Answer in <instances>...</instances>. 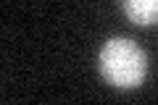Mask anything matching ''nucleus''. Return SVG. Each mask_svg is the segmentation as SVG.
<instances>
[{"instance_id":"2","label":"nucleus","mask_w":158,"mask_h":105,"mask_svg":"<svg viewBox=\"0 0 158 105\" xmlns=\"http://www.w3.org/2000/svg\"><path fill=\"white\" fill-rule=\"evenodd\" d=\"M121 8L140 26L158 24V0H121Z\"/></svg>"},{"instance_id":"1","label":"nucleus","mask_w":158,"mask_h":105,"mask_svg":"<svg viewBox=\"0 0 158 105\" xmlns=\"http://www.w3.org/2000/svg\"><path fill=\"white\" fill-rule=\"evenodd\" d=\"M98 71L116 89H137L145 82L148 55L129 37H111L98 53Z\"/></svg>"}]
</instances>
